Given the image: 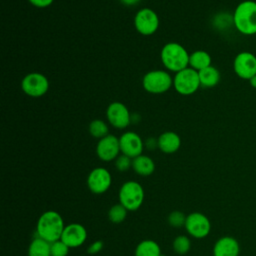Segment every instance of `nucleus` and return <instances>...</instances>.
<instances>
[{
    "instance_id": "obj_1",
    "label": "nucleus",
    "mask_w": 256,
    "mask_h": 256,
    "mask_svg": "<svg viewBox=\"0 0 256 256\" xmlns=\"http://www.w3.org/2000/svg\"><path fill=\"white\" fill-rule=\"evenodd\" d=\"M65 223L62 216L54 211L48 210L40 215L36 224V236L49 243L60 240Z\"/></svg>"
},
{
    "instance_id": "obj_2",
    "label": "nucleus",
    "mask_w": 256,
    "mask_h": 256,
    "mask_svg": "<svg viewBox=\"0 0 256 256\" xmlns=\"http://www.w3.org/2000/svg\"><path fill=\"white\" fill-rule=\"evenodd\" d=\"M233 23L243 35L256 34V2L252 0L240 2L234 10Z\"/></svg>"
},
{
    "instance_id": "obj_3",
    "label": "nucleus",
    "mask_w": 256,
    "mask_h": 256,
    "mask_svg": "<svg viewBox=\"0 0 256 256\" xmlns=\"http://www.w3.org/2000/svg\"><path fill=\"white\" fill-rule=\"evenodd\" d=\"M189 56L187 50L179 43L169 42L162 47L160 58L164 67L172 72H179L189 65Z\"/></svg>"
},
{
    "instance_id": "obj_4",
    "label": "nucleus",
    "mask_w": 256,
    "mask_h": 256,
    "mask_svg": "<svg viewBox=\"0 0 256 256\" xmlns=\"http://www.w3.org/2000/svg\"><path fill=\"white\" fill-rule=\"evenodd\" d=\"M119 203L128 211L138 210L144 202V189L137 181H126L119 189Z\"/></svg>"
},
{
    "instance_id": "obj_5",
    "label": "nucleus",
    "mask_w": 256,
    "mask_h": 256,
    "mask_svg": "<svg viewBox=\"0 0 256 256\" xmlns=\"http://www.w3.org/2000/svg\"><path fill=\"white\" fill-rule=\"evenodd\" d=\"M142 85L151 94H162L173 86V78L165 70H152L144 75Z\"/></svg>"
},
{
    "instance_id": "obj_6",
    "label": "nucleus",
    "mask_w": 256,
    "mask_h": 256,
    "mask_svg": "<svg viewBox=\"0 0 256 256\" xmlns=\"http://www.w3.org/2000/svg\"><path fill=\"white\" fill-rule=\"evenodd\" d=\"M173 86L181 95H192L201 86L198 71L187 67L177 72L173 78Z\"/></svg>"
},
{
    "instance_id": "obj_7",
    "label": "nucleus",
    "mask_w": 256,
    "mask_h": 256,
    "mask_svg": "<svg viewBox=\"0 0 256 256\" xmlns=\"http://www.w3.org/2000/svg\"><path fill=\"white\" fill-rule=\"evenodd\" d=\"M21 89L30 97H41L47 93L49 89V81L45 75L38 72H32L25 75L22 79Z\"/></svg>"
},
{
    "instance_id": "obj_8",
    "label": "nucleus",
    "mask_w": 256,
    "mask_h": 256,
    "mask_svg": "<svg viewBox=\"0 0 256 256\" xmlns=\"http://www.w3.org/2000/svg\"><path fill=\"white\" fill-rule=\"evenodd\" d=\"M184 227L191 237L202 239L209 235L211 223L205 214L200 212H192L187 215Z\"/></svg>"
},
{
    "instance_id": "obj_9",
    "label": "nucleus",
    "mask_w": 256,
    "mask_h": 256,
    "mask_svg": "<svg viewBox=\"0 0 256 256\" xmlns=\"http://www.w3.org/2000/svg\"><path fill=\"white\" fill-rule=\"evenodd\" d=\"M134 27L141 35H152L159 27V17L154 10L142 8L134 17Z\"/></svg>"
},
{
    "instance_id": "obj_10",
    "label": "nucleus",
    "mask_w": 256,
    "mask_h": 256,
    "mask_svg": "<svg viewBox=\"0 0 256 256\" xmlns=\"http://www.w3.org/2000/svg\"><path fill=\"white\" fill-rule=\"evenodd\" d=\"M235 74L244 80H250L256 75V56L248 51L240 52L233 61Z\"/></svg>"
},
{
    "instance_id": "obj_11",
    "label": "nucleus",
    "mask_w": 256,
    "mask_h": 256,
    "mask_svg": "<svg viewBox=\"0 0 256 256\" xmlns=\"http://www.w3.org/2000/svg\"><path fill=\"white\" fill-rule=\"evenodd\" d=\"M112 184V176L104 167H96L90 171L87 177V186L93 194L105 193Z\"/></svg>"
},
{
    "instance_id": "obj_12",
    "label": "nucleus",
    "mask_w": 256,
    "mask_h": 256,
    "mask_svg": "<svg viewBox=\"0 0 256 256\" xmlns=\"http://www.w3.org/2000/svg\"><path fill=\"white\" fill-rule=\"evenodd\" d=\"M119 138L115 135L108 134L107 136L99 139L96 145V154L98 158L104 162L115 160L120 155Z\"/></svg>"
},
{
    "instance_id": "obj_13",
    "label": "nucleus",
    "mask_w": 256,
    "mask_h": 256,
    "mask_svg": "<svg viewBox=\"0 0 256 256\" xmlns=\"http://www.w3.org/2000/svg\"><path fill=\"white\" fill-rule=\"evenodd\" d=\"M106 115L109 123L117 129H124L131 123V115L128 108L118 101L109 104Z\"/></svg>"
},
{
    "instance_id": "obj_14",
    "label": "nucleus",
    "mask_w": 256,
    "mask_h": 256,
    "mask_svg": "<svg viewBox=\"0 0 256 256\" xmlns=\"http://www.w3.org/2000/svg\"><path fill=\"white\" fill-rule=\"evenodd\" d=\"M119 144L121 154H124L132 159L141 155L145 146L141 137L133 131L123 133L119 137Z\"/></svg>"
},
{
    "instance_id": "obj_15",
    "label": "nucleus",
    "mask_w": 256,
    "mask_h": 256,
    "mask_svg": "<svg viewBox=\"0 0 256 256\" xmlns=\"http://www.w3.org/2000/svg\"><path fill=\"white\" fill-rule=\"evenodd\" d=\"M87 236V230L82 224L70 223L65 226L60 240L63 241L69 248H77L85 243Z\"/></svg>"
},
{
    "instance_id": "obj_16",
    "label": "nucleus",
    "mask_w": 256,
    "mask_h": 256,
    "mask_svg": "<svg viewBox=\"0 0 256 256\" xmlns=\"http://www.w3.org/2000/svg\"><path fill=\"white\" fill-rule=\"evenodd\" d=\"M240 245L238 241L231 236L219 238L213 247V256H238Z\"/></svg>"
},
{
    "instance_id": "obj_17",
    "label": "nucleus",
    "mask_w": 256,
    "mask_h": 256,
    "mask_svg": "<svg viewBox=\"0 0 256 256\" xmlns=\"http://www.w3.org/2000/svg\"><path fill=\"white\" fill-rule=\"evenodd\" d=\"M158 148L165 154H172L179 150L181 139L173 131H165L158 138Z\"/></svg>"
},
{
    "instance_id": "obj_18",
    "label": "nucleus",
    "mask_w": 256,
    "mask_h": 256,
    "mask_svg": "<svg viewBox=\"0 0 256 256\" xmlns=\"http://www.w3.org/2000/svg\"><path fill=\"white\" fill-rule=\"evenodd\" d=\"M132 169L140 176H149L155 170V163L152 158L147 155H139L132 159Z\"/></svg>"
},
{
    "instance_id": "obj_19",
    "label": "nucleus",
    "mask_w": 256,
    "mask_h": 256,
    "mask_svg": "<svg viewBox=\"0 0 256 256\" xmlns=\"http://www.w3.org/2000/svg\"><path fill=\"white\" fill-rule=\"evenodd\" d=\"M198 75L201 86L206 88L215 87L220 81V72L212 65L198 71Z\"/></svg>"
},
{
    "instance_id": "obj_20",
    "label": "nucleus",
    "mask_w": 256,
    "mask_h": 256,
    "mask_svg": "<svg viewBox=\"0 0 256 256\" xmlns=\"http://www.w3.org/2000/svg\"><path fill=\"white\" fill-rule=\"evenodd\" d=\"M189 66L196 71L207 68L211 66V56L204 50H196L189 56Z\"/></svg>"
},
{
    "instance_id": "obj_21",
    "label": "nucleus",
    "mask_w": 256,
    "mask_h": 256,
    "mask_svg": "<svg viewBox=\"0 0 256 256\" xmlns=\"http://www.w3.org/2000/svg\"><path fill=\"white\" fill-rule=\"evenodd\" d=\"M159 244L151 239H145L138 243L135 248V256H161Z\"/></svg>"
},
{
    "instance_id": "obj_22",
    "label": "nucleus",
    "mask_w": 256,
    "mask_h": 256,
    "mask_svg": "<svg viewBox=\"0 0 256 256\" xmlns=\"http://www.w3.org/2000/svg\"><path fill=\"white\" fill-rule=\"evenodd\" d=\"M28 256H51L50 243L36 236L29 244Z\"/></svg>"
},
{
    "instance_id": "obj_23",
    "label": "nucleus",
    "mask_w": 256,
    "mask_h": 256,
    "mask_svg": "<svg viewBox=\"0 0 256 256\" xmlns=\"http://www.w3.org/2000/svg\"><path fill=\"white\" fill-rule=\"evenodd\" d=\"M88 130L92 137L98 138V139H101L109 134L108 133L109 129H108L107 124L101 119H95V120L91 121L89 124Z\"/></svg>"
},
{
    "instance_id": "obj_24",
    "label": "nucleus",
    "mask_w": 256,
    "mask_h": 256,
    "mask_svg": "<svg viewBox=\"0 0 256 256\" xmlns=\"http://www.w3.org/2000/svg\"><path fill=\"white\" fill-rule=\"evenodd\" d=\"M127 212L129 211L122 204H115L108 211V219L114 224L122 223L127 217Z\"/></svg>"
},
{
    "instance_id": "obj_25",
    "label": "nucleus",
    "mask_w": 256,
    "mask_h": 256,
    "mask_svg": "<svg viewBox=\"0 0 256 256\" xmlns=\"http://www.w3.org/2000/svg\"><path fill=\"white\" fill-rule=\"evenodd\" d=\"M172 247L178 255H185L191 249V240L186 235H179L174 238Z\"/></svg>"
},
{
    "instance_id": "obj_26",
    "label": "nucleus",
    "mask_w": 256,
    "mask_h": 256,
    "mask_svg": "<svg viewBox=\"0 0 256 256\" xmlns=\"http://www.w3.org/2000/svg\"><path fill=\"white\" fill-rule=\"evenodd\" d=\"M186 217H187V215H185L183 212H181L179 210H174L168 215L167 220H168V223L170 226H172L174 228H181V227L185 226Z\"/></svg>"
},
{
    "instance_id": "obj_27",
    "label": "nucleus",
    "mask_w": 256,
    "mask_h": 256,
    "mask_svg": "<svg viewBox=\"0 0 256 256\" xmlns=\"http://www.w3.org/2000/svg\"><path fill=\"white\" fill-rule=\"evenodd\" d=\"M70 248L61 240L50 243L51 256H67Z\"/></svg>"
},
{
    "instance_id": "obj_28",
    "label": "nucleus",
    "mask_w": 256,
    "mask_h": 256,
    "mask_svg": "<svg viewBox=\"0 0 256 256\" xmlns=\"http://www.w3.org/2000/svg\"><path fill=\"white\" fill-rule=\"evenodd\" d=\"M115 167L120 172H125L132 168V158L121 154L115 159Z\"/></svg>"
},
{
    "instance_id": "obj_29",
    "label": "nucleus",
    "mask_w": 256,
    "mask_h": 256,
    "mask_svg": "<svg viewBox=\"0 0 256 256\" xmlns=\"http://www.w3.org/2000/svg\"><path fill=\"white\" fill-rule=\"evenodd\" d=\"M103 247H104V243L101 240H97L88 246L87 252L91 255H95V254L99 253L103 249Z\"/></svg>"
},
{
    "instance_id": "obj_30",
    "label": "nucleus",
    "mask_w": 256,
    "mask_h": 256,
    "mask_svg": "<svg viewBox=\"0 0 256 256\" xmlns=\"http://www.w3.org/2000/svg\"><path fill=\"white\" fill-rule=\"evenodd\" d=\"M28 1L37 8H46L50 6L54 0H28Z\"/></svg>"
},
{
    "instance_id": "obj_31",
    "label": "nucleus",
    "mask_w": 256,
    "mask_h": 256,
    "mask_svg": "<svg viewBox=\"0 0 256 256\" xmlns=\"http://www.w3.org/2000/svg\"><path fill=\"white\" fill-rule=\"evenodd\" d=\"M145 147L149 150H152V149H155V148H158V139H155V138H148L146 140V142L144 143Z\"/></svg>"
},
{
    "instance_id": "obj_32",
    "label": "nucleus",
    "mask_w": 256,
    "mask_h": 256,
    "mask_svg": "<svg viewBox=\"0 0 256 256\" xmlns=\"http://www.w3.org/2000/svg\"><path fill=\"white\" fill-rule=\"evenodd\" d=\"M120 2L126 6H133L140 2V0H120Z\"/></svg>"
},
{
    "instance_id": "obj_33",
    "label": "nucleus",
    "mask_w": 256,
    "mask_h": 256,
    "mask_svg": "<svg viewBox=\"0 0 256 256\" xmlns=\"http://www.w3.org/2000/svg\"><path fill=\"white\" fill-rule=\"evenodd\" d=\"M249 83H250L251 87H253V88H255V89H256V75H255V76H253V77L249 80Z\"/></svg>"
},
{
    "instance_id": "obj_34",
    "label": "nucleus",
    "mask_w": 256,
    "mask_h": 256,
    "mask_svg": "<svg viewBox=\"0 0 256 256\" xmlns=\"http://www.w3.org/2000/svg\"><path fill=\"white\" fill-rule=\"evenodd\" d=\"M161 256H165V255H163V254H161Z\"/></svg>"
}]
</instances>
